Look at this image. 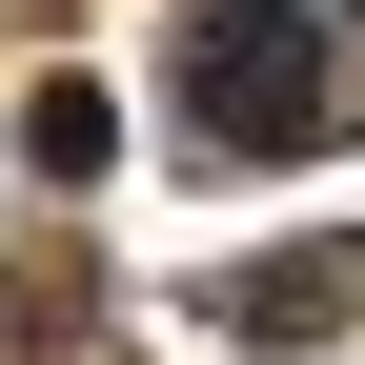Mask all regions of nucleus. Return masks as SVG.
<instances>
[{
  "instance_id": "1",
  "label": "nucleus",
  "mask_w": 365,
  "mask_h": 365,
  "mask_svg": "<svg viewBox=\"0 0 365 365\" xmlns=\"http://www.w3.org/2000/svg\"><path fill=\"white\" fill-rule=\"evenodd\" d=\"M182 122L223 163H304L365 122V41L325 0H182Z\"/></svg>"
},
{
  "instance_id": "3",
  "label": "nucleus",
  "mask_w": 365,
  "mask_h": 365,
  "mask_svg": "<svg viewBox=\"0 0 365 365\" xmlns=\"http://www.w3.org/2000/svg\"><path fill=\"white\" fill-rule=\"evenodd\" d=\"M21 143H41V182H102V163H122V102H102V81H41Z\"/></svg>"
},
{
  "instance_id": "2",
  "label": "nucleus",
  "mask_w": 365,
  "mask_h": 365,
  "mask_svg": "<svg viewBox=\"0 0 365 365\" xmlns=\"http://www.w3.org/2000/svg\"><path fill=\"white\" fill-rule=\"evenodd\" d=\"M203 325L223 345H325V325H365V223H345V244H284V264H223Z\"/></svg>"
}]
</instances>
